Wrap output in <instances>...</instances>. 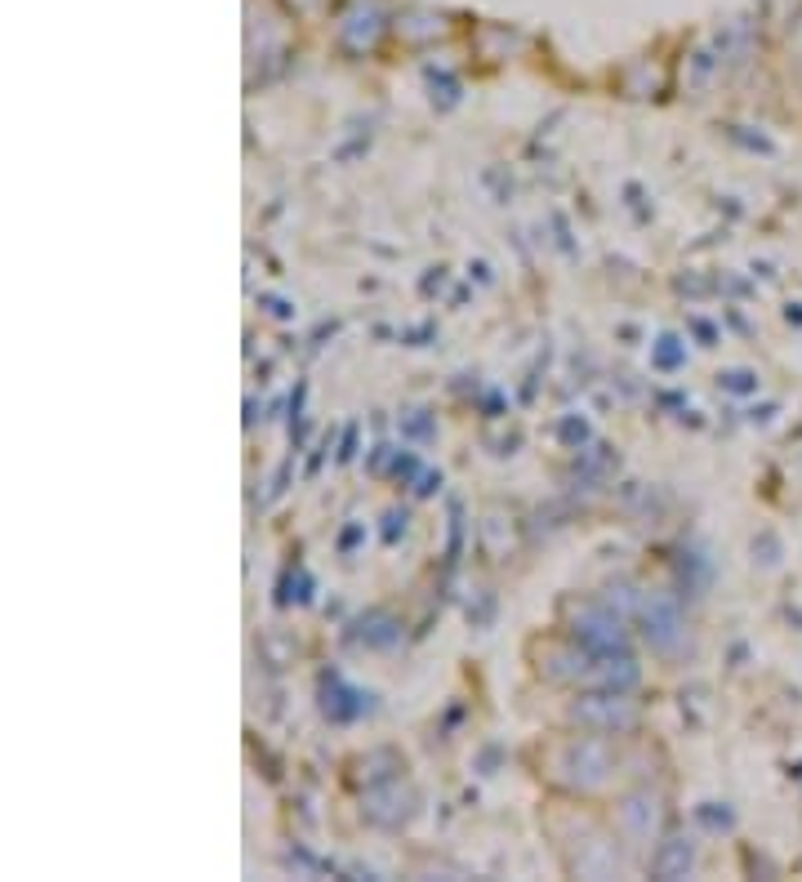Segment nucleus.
Returning <instances> with one entry per match:
<instances>
[]
</instances>
